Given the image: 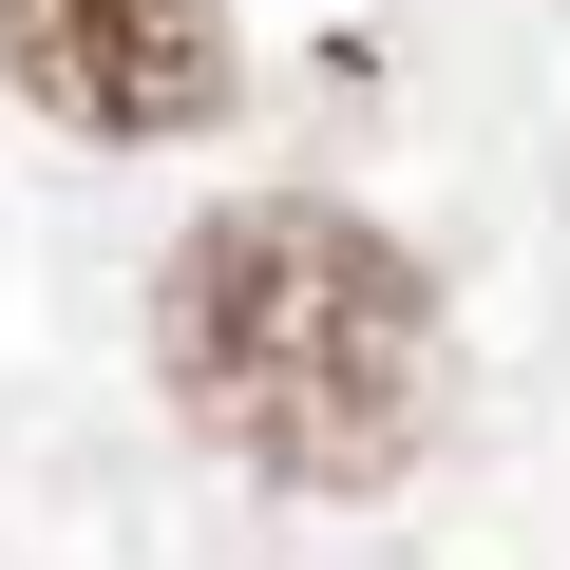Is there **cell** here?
I'll return each mask as SVG.
<instances>
[{
  "label": "cell",
  "mask_w": 570,
  "mask_h": 570,
  "mask_svg": "<svg viewBox=\"0 0 570 570\" xmlns=\"http://www.w3.org/2000/svg\"><path fill=\"white\" fill-rule=\"evenodd\" d=\"M171 400L285 494H381L438 438V285L362 209H209L171 247Z\"/></svg>",
  "instance_id": "cell-1"
},
{
  "label": "cell",
  "mask_w": 570,
  "mask_h": 570,
  "mask_svg": "<svg viewBox=\"0 0 570 570\" xmlns=\"http://www.w3.org/2000/svg\"><path fill=\"white\" fill-rule=\"evenodd\" d=\"M0 58H20V96L58 115V134H115V153H153V134H209L228 115V0H0Z\"/></svg>",
  "instance_id": "cell-2"
}]
</instances>
